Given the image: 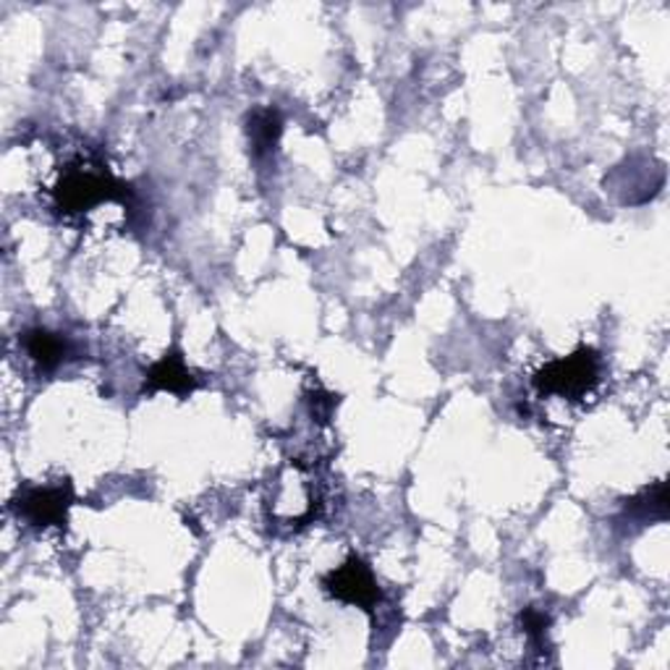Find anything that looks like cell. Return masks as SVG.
Instances as JSON below:
<instances>
[{
    "label": "cell",
    "mask_w": 670,
    "mask_h": 670,
    "mask_svg": "<svg viewBox=\"0 0 670 670\" xmlns=\"http://www.w3.org/2000/svg\"><path fill=\"white\" fill-rule=\"evenodd\" d=\"M197 388V377L191 375L189 367L184 364V356L178 348L168 352L160 362H155L150 372L145 377V393H158V391H168L176 393V396H189L191 391Z\"/></svg>",
    "instance_id": "cell-5"
},
{
    "label": "cell",
    "mask_w": 670,
    "mask_h": 670,
    "mask_svg": "<svg viewBox=\"0 0 670 670\" xmlns=\"http://www.w3.org/2000/svg\"><path fill=\"white\" fill-rule=\"evenodd\" d=\"M623 513H627L629 519L642 521V524H650V521H666L668 519L666 482H654L652 487L642 490V493L623 503Z\"/></svg>",
    "instance_id": "cell-8"
},
{
    "label": "cell",
    "mask_w": 670,
    "mask_h": 670,
    "mask_svg": "<svg viewBox=\"0 0 670 670\" xmlns=\"http://www.w3.org/2000/svg\"><path fill=\"white\" fill-rule=\"evenodd\" d=\"M129 186L118 181L108 170L92 168H71L61 176L53 189V203L61 213L77 215L87 213L102 203H116V199H129Z\"/></svg>",
    "instance_id": "cell-2"
},
{
    "label": "cell",
    "mask_w": 670,
    "mask_h": 670,
    "mask_svg": "<svg viewBox=\"0 0 670 670\" xmlns=\"http://www.w3.org/2000/svg\"><path fill=\"white\" fill-rule=\"evenodd\" d=\"M519 621H521V629H524V634L530 637L534 644H542V642H545L548 629H550V615L545 613V610H540V608H526L524 613L519 615Z\"/></svg>",
    "instance_id": "cell-9"
},
{
    "label": "cell",
    "mask_w": 670,
    "mask_h": 670,
    "mask_svg": "<svg viewBox=\"0 0 670 670\" xmlns=\"http://www.w3.org/2000/svg\"><path fill=\"white\" fill-rule=\"evenodd\" d=\"M73 505V487L71 482L63 485H42V487H24L19 490L11 501V509L19 519H24L29 526L45 530V526H63L69 519Z\"/></svg>",
    "instance_id": "cell-3"
},
{
    "label": "cell",
    "mask_w": 670,
    "mask_h": 670,
    "mask_svg": "<svg viewBox=\"0 0 670 670\" xmlns=\"http://www.w3.org/2000/svg\"><path fill=\"white\" fill-rule=\"evenodd\" d=\"M309 406H312V416H315L317 422H331L333 416V408L338 406V398L331 396V393L325 391H317V396L309 398Z\"/></svg>",
    "instance_id": "cell-10"
},
{
    "label": "cell",
    "mask_w": 670,
    "mask_h": 670,
    "mask_svg": "<svg viewBox=\"0 0 670 670\" xmlns=\"http://www.w3.org/2000/svg\"><path fill=\"white\" fill-rule=\"evenodd\" d=\"M24 352L29 354V359L37 364V370L53 372L63 364L66 354H69V344H66L61 333L35 327V331L24 333Z\"/></svg>",
    "instance_id": "cell-6"
},
{
    "label": "cell",
    "mask_w": 670,
    "mask_h": 670,
    "mask_svg": "<svg viewBox=\"0 0 670 670\" xmlns=\"http://www.w3.org/2000/svg\"><path fill=\"white\" fill-rule=\"evenodd\" d=\"M283 134V116L275 108H255L247 116V139L255 158H267L278 147Z\"/></svg>",
    "instance_id": "cell-7"
},
{
    "label": "cell",
    "mask_w": 670,
    "mask_h": 670,
    "mask_svg": "<svg viewBox=\"0 0 670 670\" xmlns=\"http://www.w3.org/2000/svg\"><path fill=\"white\" fill-rule=\"evenodd\" d=\"M602 362L600 354L594 348H577L569 356L548 362L545 367L534 372L532 383L542 396H561L569 401L584 398L587 393H592L600 383Z\"/></svg>",
    "instance_id": "cell-1"
},
{
    "label": "cell",
    "mask_w": 670,
    "mask_h": 670,
    "mask_svg": "<svg viewBox=\"0 0 670 670\" xmlns=\"http://www.w3.org/2000/svg\"><path fill=\"white\" fill-rule=\"evenodd\" d=\"M323 590L331 594L333 600L346 602V605H356L367 610V613H372V610L377 608L380 598H383L375 573L356 555L327 573L323 579Z\"/></svg>",
    "instance_id": "cell-4"
}]
</instances>
